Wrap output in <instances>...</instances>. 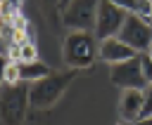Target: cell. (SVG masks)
Returning <instances> with one entry per match:
<instances>
[{
  "label": "cell",
  "mask_w": 152,
  "mask_h": 125,
  "mask_svg": "<svg viewBox=\"0 0 152 125\" xmlns=\"http://www.w3.org/2000/svg\"><path fill=\"white\" fill-rule=\"evenodd\" d=\"M2 83L5 85H19L21 83V64L7 61L5 64V73H2Z\"/></svg>",
  "instance_id": "cell-12"
},
{
  "label": "cell",
  "mask_w": 152,
  "mask_h": 125,
  "mask_svg": "<svg viewBox=\"0 0 152 125\" xmlns=\"http://www.w3.org/2000/svg\"><path fill=\"white\" fill-rule=\"evenodd\" d=\"M119 40L126 42L135 54H147L150 42H152V28L147 26V21L142 17L128 14L124 21V28L119 33Z\"/></svg>",
  "instance_id": "cell-6"
},
{
  "label": "cell",
  "mask_w": 152,
  "mask_h": 125,
  "mask_svg": "<svg viewBox=\"0 0 152 125\" xmlns=\"http://www.w3.org/2000/svg\"><path fill=\"white\" fill-rule=\"evenodd\" d=\"M48 75H50V68H48V64H43L40 59L33 61V64H21V83L33 85V83H38V80H43V78H48Z\"/></svg>",
  "instance_id": "cell-10"
},
{
  "label": "cell",
  "mask_w": 152,
  "mask_h": 125,
  "mask_svg": "<svg viewBox=\"0 0 152 125\" xmlns=\"http://www.w3.org/2000/svg\"><path fill=\"white\" fill-rule=\"evenodd\" d=\"M62 24L71 31H83L90 33L95 31V19H97V0H74V2H62Z\"/></svg>",
  "instance_id": "cell-5"
},
{
  "label": "cell",
  "mask_w": 152,
  "mask_h": 125,
  "mask_svg": "<svg viewBox=\"0 0 152 125\" xmlns=\"http://www.w3.org/2000/svg\"><path fill=\"white\" fill-rule=\"evenodd\" d=\"M142 94H145V104H142L140 120H142V118H152V85H147V87L142 90Z\"/></svg>",
  "instance_id": "cell-15"
},
{
  "label": "cell",
  "mask_w": 152,
  "mask_h": 125,
  "mask_svg": "<svg viewBox=\"0 0 152 125\" xmlns=\"http://www.w3.org/2000/svg\"><path fill=\"white\" fill-rule=\"evenodd\" d=\"M100 57V40L93 33H83V31H71L64 38L62 45V59L69 68L81 71L88 68L95 59Z\"/></svg>",
  "instance_id": "cell-1"
},
{
  "label": "cell",
  "mask_w": 152,
  "mask_h": 125,
  "mask_svg": "<svg viewBox=\"0 0 152 125\" xmlns=\"http://www.w3.org/2000/svg\"><path fill=\"white\" fill-rule=\"evenodd\" d=\"M0 59H2V50H0Z\"/></svg>",
  "instance_id": "cell-22"
},
{
  "label": "cell",
  "mask_w": 152,
  "mask_h": 125,
  "mask_svg": "<svg viewBox=\"0 0 152 125\" xmlns=\"http://www.w3.org/2000/svg\"><path fill=\"white\" fill-rule=\"evenodd\" d=\"M19 9H21V2H10V0H2L0 2V17L2 19H12Z\"/></svg>",
  "instance_id": "cell-14"
},
{
  "label": "cell",
  "mask_w": 152,
  "mask_h": 125,
  "mask_svg": "<svg viewBox=\"0 0 152 125\" xmlns=\"http://www.w3.org/2000/svg\"><path fill=\"white\" fill-rule=\"evenodd\" d=\"M28 106V87L24 83L5 85L0 90V125H24Z\"/></svg>",
  "instance_id": "cell-3"
},
{
  "label": "cell",
  "mask_w": 152,
  "mask_h": 125,
  "mask_svg": "<svg viewBox=\"0 0 152 125\" xmlns=\"http://www.w3.org/2000/svg\"><path fill=\"white\" fill-rule=\"evenodd\" d=\"M126 17H128V12L116 0H97V19H95L93 35L100 42L109 40V38H119Z\"/></svg>",
  "instance_id": "cell-4"
},
{
  "label": "cell",
  "mask_w": 152,
  "mask_h": 125,
  "mask_svg": "<svg viewBox=\"0 0 152 125\" xmlns=\"http://www.w3.org/2000/svg\"><path fill=\"white\" fill-rule=\"evenodd\" d=\"M78 71L69 68V71H62V73H50L48 78L28 85V104L36 106V108H52L59 97L66 92V87L71 85V80L76 78Z\"/></svg>",
  "instance_id": "cell-2"
},
{
  "label": "cell",
  "mask_w": 152,
  "mask_h": 125,
  "mask_svg": "<svg viewBox=\"0 0 152 125\" xmlns=\"http://www.w3.org/2000/svg\"><path fill=\"white\" fill-rule=\"evenodd\" d=\"M140 66H142V78L147 85H152V59L147 54H140Z\"/></svg>",
  "instance_id": "cell-16"
},
{
  "label": "cell",
  "mask_w": 152,
  "mask_h": 125,
  "mask_svg": "<svg viewBox=\"0 0 152 125\" xmlns=\"http://www.w3.org/2000/svg\"><path fill=\"white\" fill-rule=\"evenodd\" d=\"M116 125H131V123H126V120H119V123H116Z\"/></svg>",
  "instance_id": "cell-21"
},
{
  "label": "cell",
  "mask_w": 152,
  "mask_h": 125,
  "mask_svg": "<svg viewBox=\"0 0 152 125\" xmlns=\"http://www.w3.org/2000/svg\"><path fill=\"white\" fill-rule=\"evenodd\" d=\"M133 57H138V54L126 42H121L119 38H109V40H102L100 42V59L107 61V64H112V66H116L121 61H128Z\"/></svg>",
  "instance_id": "cell-9"
},
{
  "label": "cell",
  "mask_w": 152,
  "mask_h": 125,
  "mask_svg": "<svg viewBox=\"0 0 152 125\" xmlns=\"http://www.w3.org/2000/svg\"><path fill=\"white\" fill-rule=\"evenodd\" d=\"M128 14H135V17H150L152 14V2H147V0H131V2H119Z\"/></svg>",
  "instance_id": "cell-11"
},
{
  "label": "cell",
  "mask_w": 152,
  "mask_h": 125,
  "mask_svg": "<svg viewBox=\"0 0 152 125\" xmlns=\"http://www.w3.org/2000/svg\"><path fill=\"white\" fill-rule=\"evenodd\" d=\"M142 104H145V94H142V90H124L121 101H119V113H121V120H126V123L135 125V123L140 120Z\"/></svg>",
  "instance_id": "cell-8"
},
{
  "label": "cell",
  "mask_w": 152,
  "mask_h": 125,
  "mask_svg": "<svg viewBox=\"0 0 152 125\" xmlns=\"http://www.w3.org/2000/svg\"><path fill=\"white\" fill-rule=\"evenodd\" d=\"M135 125H152V118H142V120H138Z\"/></svg>",
  "instance_id": "cell-18"
},
{
  "label": "cell",
  "mask_w": 152,
  "mask_h": 125,
  "mask_svg": "<svg viewBox=\"0 0 152 125\" xmlns=\"http://www.w3.org/2000/svg\"><path fill=\"white\" fill-rule=\"evenodd\" d=\"M109 78L114 85L124 87V90H145L147 83L142 78V66H140V54L128 59V61H121L116 66H112L109 71Z\"/></svg>",
  "instance_id": "cell-7"
},
{
  "label": "cell",
  "mask_w": 152,
  "mask_h": 125,
  "mask_svg": "<svg viewBox=\"0 0 152 125\" xmlns=\"http://www.w3.org/2000/svg\"><path fill=\"white\" fill-rule=\"evenodd\" d=\"M12 24H14L17 31H26V26H28V24H26V17H24L21 12H17V14L12 17Z\"/></svg>",
  "instance_id": "cell-17"
},
{
  "label": "cell",
  "mask_w": 152,
  "mask_h": 125,
  "mask_svg": "<svg viewBox=\"0 0 152 125\" xmlns=\"http://www.w3.org/2000/svg\"><path fill=\"white\" fill-rule=\"evenodd\" d=\"M21 57H19V64H33V61H38V50H36V42H24L21 47Z\"/></svg>",
  "instance_id": "cell-13"
},
{
  "label": "cell",
  "mask_w": 152,
  "mask_h": 125,
  "mask_svg": "<svg viewBox=\"0 0 152 125\" xmlns=\"http://www.w3.org/2000/svg\"><path fill=\"white\" fill-rule=\"evenodd\" d=\"M145 21H147V26L152 28V14H150V17H145Z\"/></svg>",
  "instance_id": "cell-19"
},
{
  "label": "cell",
  "mask_w": 152,
  "mask_h": 125,
  "mask_svg": "<svg viewBox=\"0 0 152 125\" xmlns=\"http://www.w3.org/2000/svg\"><path fill=\"white\" fill-rule=\"evenodd\" d=\"M147 57L152 59V42H150V50H147Z\"/></svg>",
  "instance_id": "cell-20"
}]
</instances>
